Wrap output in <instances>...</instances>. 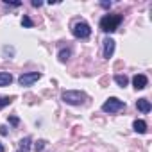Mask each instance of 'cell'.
<instances>
[{
	"label": "cell",
	"instance_id": "6da1fadb",
	"mask_svg": "<svg viewBox=\"0 0 152 152\" xmlns=\"http://www.w3.org/2000/svg\"><path fill=\"white\" fill-rule=\"evenodd\" d=\"M122 20H124L122 15H106V16L100 18V29L104 32L111 34V32H115L118 29V25L122 23Z\"/></svg>",
	"mask_w": 152,
	"mask_h": 152
},
{
	"label": "cell",
	"instance_id": "7a4b0ae2",
	"mask_svg": "<svg viewBox=\"0 0 152 152\" xmlns=\"http://www.w3.org/2000/svg\"><path fill=\"white\" fill-rule=\"evenodd\" d=\"M63 100L70 106H81L86 100V93L84 91H75V90L63 91Z\"/></svg>",
	"mask_w": 152,
	"mask_h": 152
},
{
	"label": "cell",
	"instance_id": "3957f363",
	"mask_svg": "<svg viewBox=\"0 0 152 152\" xmlns=\"http://www.w3.org/2000/svg\"><path fill=\"white\" fill-rule=\"evenodd\" d=\"M124 107H125V102L120 100V99H116V97H111V99H107V100L102 104V111H104V113H118V111H122Z\"/></svg>",
	"mask_w": 152,
	"mask_h": 152
},
{
	"label": "cell",
	"instance_id": "277c9868",
	"mask_svg": "<svg viewBox=\"0 0 152 152\" xmlns=\"http://www.w3.org/2000/svg\"><path fill=\"white\" fill-rule=\"evenodd\" d=\"M72 32H73V36H75V38H79V39H86V38H90L91 29H90V25H88V23H84V22H77V23L73 25Z\"/></svg>",
	"mask_w": 152,
	"mask_h": 152
},
{
	"label": "cell",
	"instance_id": "5b68a950",
	"mask_svg": "<svg viewBox=\"0 0 152 152\" xmlns=\"http://www.w3.org/2000/svg\"><path fill=\"white\" fill-rule=\"evenodd\" d=\"M41 79V73L39 72H27V73H22L20 75V79H18V83L22 84V86H32L36 81H39Z\"/></svg>",
	"mask_w": 152,
	"mask_h": 152
},
{
	"label": "cell",
	"instance_id": "8992f818",
	"mask_svg": "<svg viewBox=\"0 0 152 152\" xmlns=\"http://www.w3.org/2000/svg\"><path fill=\"white\" fill-rule=\"evenodd\" d=\"M132 84H134V88H136V90H145V88H147V84H148L147 75H143V73H136L134 77H132Z\"/></svg>",
	"mask_w": 152,
	"mask_h": 152
},
{
	"label": "cell",
	"instance_id": "52a82bcc",
	"mask_svg": "<svg viewBox=\"0 0 152 152\" xmlns=\"http://www.w3.org/2000/svg\"><path fill=\"white\" fill-rule=\"evenodd\" d=\"M113 52H115V39L106 38V39H104V57L109 59V57L113 56Z\"/></svg>",
	"mask_w": 152,
	"mask_h": 152
},
{
	"label": "cell",
	"instance_id": "ba28073f",
	"mask_svg": "<svg viewBox=\"0 0 152 152\" xmlns=\"http://www.w3.org/2000/svg\"><path fill=\"white\" fill-rule=\"evenodd\" d=\"M136 107H138V111H141V113H148V111L152 109V106H150V102H148L147 99H138Z\"/></svg>",
	"mask_w": 152,
	"mask_h": 152
},
{
	"label": "cell",
	"instance_id": "9c48e42d",
	"mask_svg": "<svg viewBox=\"0 0 152 152\" xmlns=\"http://www.w3.org/2000/svg\"><path fill=\"white\" fill-rule=\"evenodd\" d=\"M13 83V75L7 72H0V86H9Z\"/></svg>",
	"mask_w": 152,
	"mask_h": 152
},
{
	"label": "cell",
	"instance_id": "30bf717a",
	"mask_svg": "<svg viewBox=\"0 0 152 152\" xmlns=\"http://www.w3.org/2000/svg\"><path fill=\"white\" fill-rule=\"evenodd\" d=\"M132 127H134V131L140 132V134H145V132H147V124H145L143 120H136V122L132 124Z\"/></svg>",
	"mask_w": 152,
	"mask_h": 152
},
{
	"label": "cell",
	"instance_id": "8fae6325",
	"mask_svg": "<svg viewBox=\"0 0 152 152\" xmlns=\"http://www.w3.org/2000/svg\"><path fill=\"white\" fill-rule=\"evenodd\" d=\"M115 83H116L118 86H122V88H124V86H127L129 79L125 77V75H120V73H116V75H115Z\"/></svg>",
	"mask_w": 152,
	"mask_h": 152
},
{
	"label": "cell",
	"instance_id": "7c38bea8",
	"mask_svg": "<svg viewBox=\"0 0 152 152\" xmlns=\"http://www.w3.org/2000/svg\"><path fill=\"white\" fill-rule=\"evenodd\" d=\"M29 147H31V138H23L20 141V150L18 152H29Z\"/></svg>",
	"mask_w": 152,
	"mask_h": 152
},
{
	"label": "cell",
	"instance_id": "4fadbf2b",
	"mask_svg": "<svg viewBox=\"0 0 152 152\" xmlns=\"http://www.w3.org/2000/svg\"><path fill=\"white\" fill-rule=\"evenodd\" d=\"M70 54H72V52H70V48H63V50L59 52V61H61V63L68 61V59H70Z\"/></svg>",
	"mask_w": 152,
	"mask_h": 152
},
{
	"label": "cell",
	"instance_id": "5bb4252c",
	"mask_svg": "<svg viewBox=\"0 0 152 152\" xmlns=\"http://www.w3.org/2000/svg\"><path fill=\"white\" fill-rule=\"evenodd\" d=\"M22 25H23V27H32L34 23H32V20H31L27 15H23V18H22Z\"/></svg>",
	"mask_w": 152,
	"mask_h": 152
},
{
	"label": "cell",
	"instance_id": "9a60e30c",
	"mask_svg": "<svg viewBox=\"0 0 152 152\" xmlns=\"http://www.w3.org/2000/svg\"><path fill=\"white\" fill-rule=\"evenodd\" d=\"M13 100L9 99V97H0V107H4V106H9Z\"/></svg>",
	"mask_w": 152,
	"mask_h": 152
},
{
	"label": "cell",
	"instance_id": "2e32d148",
	"mask_svg": "<svg viewBox=\"0 0 152 152\" xmlns=\"http://www.w3.org/2000/svg\"><path fill=\"white\" fill-rule=\"evenodd\" d=\"M43 148H45V141H43V140L36 141V145H34V150H36V152H39V150H43Z\"/></svg>",
	"mask_w": 152,
	"mask_h": 152
},
{
	"label": "cell",
	"instance_id": "e0dca14e",
	"mask_svg": "<svg viewBox=\"0 0 152 152\" xmlns=\"http://www.w3.org/2000/svg\"><path fill=\"white\" fill-rule=\"evenodd\" d=\"M9 124L11 125H18L20 124V118L18 116H9Z\"/></svg>",
	"mask_w": 152,
	"mask_h": 152
},
{
	"label": "cell",
	"instance_id": "ac0fdd59",
	"mask_svg": "<svg viewBox=\"0 0 152 152\" xmlns=\"http://www.w3.org/2000/svg\"><path fill=\"white\" fill-rule=\"evenodd\" d=\"M32 6H34V7H41L43 2H41V0H32Z\"/></svg>",
	"mask_w": 152,
	"mask_h": 152
},
{
	"label": "cell",
	"instance_id": "d6986e66",
	"mask_svg": "<svg viewBox=\"0 0 152 152\" xmlns=\"http://www.w3.org/2000/svg\"><path fill=\"white\" fill-rule=\"evenodd\" d=\"M0 134H2V136L7 134V127H6V125H0Z\"/></svg>",
	"mask_w": 152,
	"mask_h": 152
},
{
	"label": "cell",
	"instance_id": "ffe728a7",
	"mask_svg": "<svg viewBox=\"0 0 152 152\" xmlns=\"http://www.w3.org/2000/svg\"><path fill=\"white\" fill-rule=\"evenodd\" d=\"M4 2H6V4H11V6H15V7L20 6V2H9V0H4Z\"/></svg>",
	"mask_w": 152,
	"mask_h": 152
},
{
	"label": "cell",
	"instance_id": "44dd1931",
	"mask_svg": "<svg viewBox=\"0 0 152 152\" xmlns=\"http://www.w3.org/2000/svg\"><path fill=\"white\" fill-rule=\"evenodd\" d=\"M102 7H106V9L111 7V2H102Z\"/></svg>",
	"mask_w": 152,
	"mask_h": 152
},
{
	"label": "cell",
	"instance_id": "7402d4cb",
	"mask_svg": "<svg viewBox=\"0 0 152 152\" xmlns=\"http://www.w3.org/2000/svg\"><path fill=\"white\" fill-rule=\"evenodd\" d=\"M0 152H6V147H4L2 143H0Z\"/></svg>",
	"mask_w": 152,
	"mask_h": 152
}]
</instances>
